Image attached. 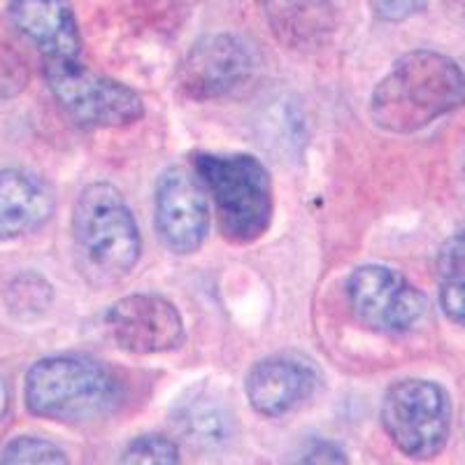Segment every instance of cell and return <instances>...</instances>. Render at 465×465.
Masks as SVG:
<instances>
[{
    "instance_id": "cell-15",
    "label": "cell",
    "mask_w": 465,
    "mask_h": 465,
    "mask_svg": "<svg viewBox=\"0 0 465 465\" xmlns=\"http://www.w3.org/2000/svg\"><path fill=\"white\" fill-rule=\"evenodd\" d=\"M173 421L182 438L198 450H217L231 440L232 433L228 407L207 391H193L177 402Z\"/></svg>"
},
{
    "instance_id": "cell-2",
    "label": "cell",
    "mask_w": 465,
    "mask_h": 465,
    "mask_svg": "<svg viewBox=\"0 0 465 465\" xmlns=\"http://www.w3.org/2000/svg\"><path fill=\"white\" fill-rule=\"evenodd\" d=\"M73 235L84 275L98 284L128 277L143 256L135 214L110 182H94L82 189L74 203Z\"/></svg>"
},
{
    "instance_id": "cell-16",
    "label": "cell",
    "mask_w": 465,
    "mask_h": 465,
    "mask_svg": "<svg viewBox=\"0 0 465 465\" xmlns=\"http://www.w3.org/2000/svg\"><path fill=\"white\" fill-rule=\"evenodd\" d=\"M5 301L16 319H35L47 312V307L54 301V291L43 275L24 272L10 282Z\"/></svg>"
},
{
    "instance_id": "cell-12",
    "label": "cell",
    "mask_w": 465,
    "mask_h": 465,
    "mask_svg": "<svg viewBox=\"0 0 465 465\" xmlns=\"http://www.w3.org/2000/svg\"><path fill=\"white\" fill-rule=\"evenodd\" d=\"M317 384L319 375L310 361L277 354L254 363L244 381V391L256 412L275 419L310 401Z\"/></svg>"
},
{
    "instance_id": "cell-1",
    "label": "cell",
    "mask_w": 465,
    "mask_h": 465,
    "mask_svg": "<svg viewBox=\"0 0 465 465\" xmlns=\"http://www.w3.org/2000/svg\"><path fill=\"white\" fill-rule=\"evenodd\" d=\"M463 103L465 73L454 58L433 49H414L402 54L372 89L371 116L381 131L410 135Z\"/></svg>"
},
{
    "instance_id": "cell-7",
    "label": "cell",
    "mask_w": 465,
    "mask_h": 465,
    "mask_svg": "<svg viewBox=\"0 0 465 465\" xmlns=\"http://www.w3.org/2000/svg\"><path fill=\"white\" fill-rule=\"evenodd\" d=\"M344 289L356 322L375 333H407L429 310L426 293L389 265H361Z\"/></svg>"
},
{
    "instance_id": "cell-4",
    "label": "cell",
    "mask_w": 465,
    "mask_h": 465,
    "mask_svg": "<svg viewBox=\"0 0 465 465\" xmlns=\"http://www.w3.org/2000/svg\"><path fill=\"white\" fill-rule=\"evenodd\" d=\"M193 170L205 184L219 226L231 242L252 244L268 232L275 198L272 180L252 153H196Z\"/></svg>"
},
{
    "instance_id": "cell-21",
    "label": "cell",
    "mask_w": 465,
    "mask_h": 465,
    "mask_svg": "<svg viewBox=\"0 0 465 465\" xmlns=\"http://www.w3.org/2000/svg\"><path fill=\"white\" fill-rule=\"evenodd\" d=\"M289 465H349L347 451L333 440H310Z\"/></svg>"
},
{
    "instance_id": "cell-6",
    "label": "cell",
    "mask_w": 465,
    "mask_h": 465,
    "mask_svg": "<svg viewBox=\"0 0 465 465\" xmlns=\"http://www.w3.org/2000/svg\"><path fill=\"white\" fill-rule=\"evenodd\" d=\"M380 417L386 435L407 459L430 460L450 440V393L438 381L401 380L386 389Z\"/></svg>"
},
{
    "instance_id": "cell-22",
    "label": "cell",
    "mask_w": 465,
    "mask_h": 465,
    "mask_svg": "<svg viewBox=\"0 0 465 465\" xmlns=\"http://www.w3.org/2000/svg\"><path fill=\"white\" fill-rule=\"evenodd\" d=\"M426 5H429V0H372L375 15L381 22L389 24L407 22L414 15L426 10Z\"/></svg>"
},
{
    "instance_id": "cell-20",
    "label": "cell",
    "mask_w": 465,
    "mask_h": 465,
    "mask_svg": "<svg viewBox=\"0 0 465 465\" xmlns=\"http://www.w3.org/2000/svg\"><path fill=\"white\" fill-rule=\"evenodd\" d=\"M438 272L444 282H465V226L440 247Z\"/></svg>"
},
{
    "instance_id": "cell-14",
    "label": "cell",
    "mask_w": 465,
    "mask_h": 465,
    "mask_svg": "<svg viewBox=\"0 0 465 465\" xmlns=\"http://www.w3.org/2000/svg\"><path fill=\"white\" fill-rule=\"evenodd\" d=\"M263 15L282 47L291 52H319L338 31L335 0H263Z\"/></svg>"
},
{
    "instance_id": "cell-3",
    "label": "cell",
    "mask_w": 465,
    "mask_h": 465,
    "mask_svg": "<svg viewBox=\"0 0 465 465\" xmlns=\"http://www.w3.org/2000/svg\"><path fill=\"white\" fill-rule=\"evenodd\" d=\"M122 384L101 361L84 354H54L35 361L24 380L28 412L49 421H89L112 412Z\"/></svg>"
},
{
    "instance_id": "cell-18",
    "label": "cell",
    "mask_w": 465,
    "mask_h": 465,
    "mask_svg": "<svg viewBox=\"0 0 465 465\" xmlns=\"http://www.w3.org/2000/svg\"><path fill=\"white\" fill-rule=\"evenodd\" d=\"M116 465H182L180 447L165 435H140L128 442Z\"/></svg>"
},
{
    "instance_id": "cell-19",
    "label": "cell",
    "mask_w": 465,
    "mask_h": 465,
    "mask_svg": "<svg viewBox=\"0 0 465 465\" xmlns=\"http://www.w3.org/2000/svg\"><path fill=\"white\" fill-rule=\"evenodd\" d=\"M28 82H31V70L26 58L7 43H0V103L22 95Z\"/></svg>"
},
{
    "instance_id": "cell-24",
    "label": "cell",
    "mask_w": 465,
    "mask_h": 465,
    "mask_svg": "<svg viewBox=\"0 0 465 465\" xmlns=\"http://www.w3.org/2000/svg\"><path fill=\"white\" fill-rule=\"evenodd\" d=\"M10 384H7V380L3 375H0V419L5 417L7 410H10Z\"/></svg>"
},
{
    "instance_id": "cell-13",
    "label": "cell",
    "mask_w": 465,
    "mask_h": 465,
    "mask_svg": "<svg viewBox=\"0 0 465 465\" xmlns=\"http://www.w3.org/2000/svg\"><path fill=\"white\" fill-rule=\"evenodd\" d=\"M56 193L45 177L22 168H0V242L31 235L52 219Z\"/></svg>"
},
{
    "instance_id": "cell-23",
    "label": "cell",
    "mask_w": 465,
    "mask_h": 465,
    "mask_svg": "<svg viewBox=\"0 0 465 465\" xmlns=\"http://www.w3.org/2000/svg\"><path fill=\"white\" fill-rule=\"evenodd\" d=\"M440 307L450 322L465 328V282H444L440 289Z\"/></svg>"
},
{
    "instance_id": "cell-5",
    "label": "cell",
    "mask_w": 465,
    "mask_h": 465,
    "mask_svg": "<svg viewBox=\"0 0 465 465\" xmlns=\"http://www.w3.org/2000/svg\"><path fill=\"white\" fill-rule=\"evenodd\" d=\"M45 82L58 107L82 128H124L144 116L135 89L77 61H45Z\"/></svg>"
},
{
    "instance_id": "cell-9",
    "label": "cell",
    "mask_w": 465,
    "mask_h": 465,
    "mask_svg": "<svg viewBox=\"0 0 465 465\" xmlns=\"http://www.w3.org/2000/svg\"><path fill=\"white\" fill-rule=\"evenodd\" d=\"M256 73L254 49L235 33L203 35L180 65V89L198 103L219 101L242 89Z\"/></svg>"
},
{
    "instance_id": "cell-10",
    "label": "cell",
    "mask_w": 465,
    "mask_h": 465,
    "mask_svg": "<svg viewBox=\"0 0 465 465\" xmlns=\"http://www.w3.org/2000/svg\"><path fill=\"white\" fill-rule=\"evenodd\" d=\"M105 328L126 354L152 356L173 351L184 342V319L168 298L156 293H133L112 302Z\"/></svg>"
},
{
    "instance_id": "cell-8",
    "label": "cell",
    "mask_w": 465,
    "mask_h": 465,
    "mask_svg": "<svg viewBox=\"0 0 465 465\" xmlns=\"http://www.w3.org/2000/svg\"><path fill=\"white\" fill-rule=\"evenodd\" d=\"M196 170L170 165L153 189V226L168 252L196 254L210 232V201Z\"/></svg>"
},
{
    "instance_id": "cell-11",
    "label": "cell",
    "mask_w": 465,
    "mask_h": 465,
    "mask_svg": "<svg viewBox=\"0 0 465 465\" xmlns=\"http://www.w3.org/2000/svg\"><path fill=\"white\" fill-rule=\"evenodd\" d=\"M7 24L47 61H77L82 33L70 0H10Z\"/></svg>"
},
{
    "instance_id": "cell-17",
    "label": "cell",
    "mask_w": 465,
    "mask_h": 465,
    "mask_svg": "<svg viewBox=\"0 0 465 465\" xmlns=\"http://www.w3.org/2000/svg\"><path fill=\"white\" fill-rule=\"evenodd\" d=\"M0 465H68V459L52 440L16 435L0 451Z\"/></svg>"
}]
</instances>
